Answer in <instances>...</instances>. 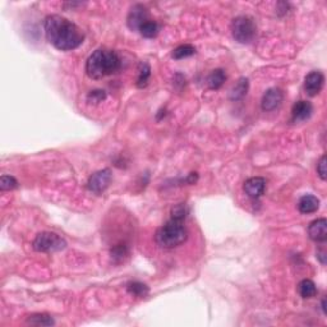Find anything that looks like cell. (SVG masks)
<instances>
[{"mask_svg":"<svg viewBox=\"0 0 327 327\" xmlns=\"http://www.w3.org/2000/svg\"><path fill=\"white\" fill-rule=\"evenodd\" d=\"M226 79V75H225V72L223 69H215V71L211 72V75H208L207 78V83L208 87L211 90H219L224 84Z\"/></svg>","mask_w":327,"mask_h":327,"instance_id":"obj_17","label":"cell"},{"mask_svg":"<svg viewBox=\"0 0 327 327\" xmlns=\"http://www.w3.org/2000/svg\"><path fill=\"white\" fill-rule=\"evenodd\" d=\"M28 324L35 325V326H52V325H55V321L49 314L36 313L29 316Z\"/></svg>","mask_w":327,"mask_h":327,"instance_id":"obj_19","label":"cell"},{"mask_svg":"<svg viewBox=\"0 0 327 327\" xmlns=\"http://www.w3.org/2000/svg\"><path fill=\"white\" fill-rule=\"evenodd\" d=\"M308 235L317 243H325L327 240V221L326 219H317L312 221L308 226Z\"/></svg>","mask_w":327,"mask_h":327,"instance_id":"obj_10","label":"cell"},{"mask_svg":"<svg viewBox=\"0 0 327 327\" xmlns=\"http://www.w3.org/2000/svg\"><path fill=\"white\" fill-rule=\"evenodd\" d=\"M17 187H18V181L12 175H3L0 178V189H1V192L12 191Z\"/></svg>","mask_w":327,"mask_h":327,"instance_id":"obj_22","label":"cell"},{"mask_svg":"<svg viewBox=\"0 0 327 327\" xmlns=\"http://www.w3.org/2000/svg\"><path fill=\"white\" fill-rule=\"evenodd\" d=\"M282 100H284V92H282L280 88H269L266 91L265 95L262 98V102H261V106H262L263 111H272L277 109L280 105H281Z\"/></svg>","mask_w":327,"mask_h":327,"instance_id":"obj_8","label":"cell"},{"mask_svg":"<svg viewBox=\"0 0 327 327\" xmlns=\"http://www.w3.org/2000/svg\"><path fill=\"white\" fill-rule=\"evenodd\" d=\"M111 179H113V174H111L110 169H102V170H99L91 175L87 187L91 192H94L96 195H101L110 185Z\"/></svg>","mask_w":327,"mask_h":327,"instance_id":"obj_6","label":"cell"},{"mask_svg":"<svg viewBox=\"0 0 327 327\" xmlns=\"http://www.w3.org/2000/svg\"><path fill=\"white\" fill-rule=\"evenodd\" d=\"M248 87H250V83H248V79L247 78H240L239 81L235 83L231 91H230V99L233 101H239L244 98L248 92Z\"/></svg>","mask_w":327,"mask_h":327,"instance_id":"obj_14","label":"cell"},{"mask_svg":"<svg viewBox=\"0 0 327 327\" xmlns=\"http://www.w3.org/2000/svg\"><path fill=\"white\" fill-rule=\"evenodd\" d=\"M128 248L124 244H119V246H115L111 250V258L115 261V262H120V261H123L126 256H128Z\"/></svg>","mask_w":327,"mask_h":327,"instance_id":"obj_23","label":"cell"},{"mask_svg":"<svg viewBox=\"0 0 327 327\" xmlns=\"http://www.w3.org/2000/svg\"><path fill=\"white\" fill-rule=\"evenodd\" d=\"M188 238V231L184 225V220L170 217L162 226L156 231L155 240L161 248H174L183 244Z\"/></svg>","mask_w":327,"mask_h":327,"instance_id":"obj_3","label":"cell"},{"mask_svg":"<svg viewBox=\"0 0 327 327\" xmlns=\"http://www.w3.org/2000/svg\"><path fill=\"white\" fill-rule=\"evenodd\" d=\"M150 77H151V67L149 63H139L138 65V78H137V87L145 88L149 84Z\"/></svg>","mask_w":327,"mask_h":327,"instance_id":"obj_16","label":"cell"},{"mask_svg":"<svg viewBox=\"0 0 327 327\" xmlns=\"http://www.w3.org/2000/svg\"><path fill=\"white\" fill-rule=\"evenodd\" d=\"M196 54V48L193 45H189V44H185V45L178 46L176 49L173 50L172 56L175 60H180V59L189 58V56L195 55Z\"/></svg>","mask_w":327,"mask_h":327,"instance_id":"obj_20","label":"cell"},{"mask_svg":"<svg viewBox=\"0 0 327 327\" xmlns=\"http://www.w3.org/2000/svg\"><path fill=\"white\" fill-rule=\"evenodd\" d=\"M320 208V200L313 195H304L299 198L298 210L301 214H313Z\"/></svg>","mask_w":327,"mask_h":327,"instance_id":"obj_13","label":"cell"},{"mask_svg":"<svg viewBox=\"0 0 327 327\" xmlns=\"http://www.w3.org/2000/svg\"><path fill=\"white\" fill-rule=\"evenodd\" d=\"M44 29L48 41L60 51L75 50L83 44V31L75 23L58 14L46 17Z\"/></svg>","mask_w":327,"mask_h":327,"instance_id":"obj_1","label":"cell"},{"mask_svg":"<svg viewBox=\"0 0 327 327\" xmlns=\"http://www.w3.org/2000/svg\"><path fill=\"white\" fill-rule=\"evenodd\" d=\"M160 31V26L159 23L155 22V21L149 20L147 22H145L142 26L139 27V32L143 37H146V39H153L156 36L159 35Z\"/></svg>","mask_w":327,"mask_h":327,"instance_id":"obj_18","label":"cell"},{"mask_svg":"<svg viewBox=\"0 0 327 327\" xmlns=\"http://www.w3.org/2000/svg\"><path fill=\"white\" fill-rule=\"evenodd\" d=\"M325 83V75L322 72L313 71L309 75H307L304 81V90L307 92L308 96H316L320 94V91L322 90Z\"/></svg>","mask_w":327,"mask_h":327,"instance_id":"obj_9","label":"cell"},{"mask_svg":"<svg viewBox=\"0 0 327 327\" xmlns=\"http://www.w3.org/2000/svg\"><path fill=\"white\" fill-rule=\"evenodd\" d=\"M317 174L318 176H320L322 180H326V174H327V170H326V155H324L320 159V161L317 162Z\"/></svg>","mask_w":327,"mask_h":327,"instance_id":"obj_26","label":"cell"},{"mask_svg":"<svg viewBox=\"0 0 327 327\" xmlns=\"http://www.w3.org/2000/svg\"><path fill=\"white\" fill-rule=\"evenodd\" d=\"M231 33L235 41L240 44H250L257 36V26L251 17L239 16L231 22Z\"/></svg>","mask_w":327,"mask_h":327,"instance_id":"obj_4","label":"cell"},{"mask_svg":"<svg viewBox=\"0 0 327 327\" xmlns=\"http://www.w3.org/2000/svg\"><path fill=\"white\" fill-rule=\"evenodd\" d=\"M321 308H322V311H324V313L327 314V311H326V298H322V302H321Z\"/></svg>","mask_w":327,"mask_h":327,"instance_id":"obj_28","label":"cell"},{"mask_svg":"<svg viewBox=\"0 0 327 327\" xmlns=\"http://www.w3.org/2000/svg\"><path fill=\"white\" fill-rule=\"evenodd\" d=\"M149 21V12L143 5L141 4H136L133 5L129 10L128 18H126V23L132 31H139V27L142 26L143 23Z\"/></svg>","mask_w":327,"mask_h":327,"instance_id":"obj_7","label":"cell"},{"mask_svg":"<svg viewBox=\"0 0 327 327\" xmlns=\"http://www.w3.org/2000/svg\"><path fill=\"white\" fill-rule=\"evenodd\" d=\"M243 189L246 195L251 198H259L265 193L266 189V180L261 176H254L246 180L243 185Z\"/></svg>","mask_w":327,"mask_h":327,"instance_id":"obj_11","label":"cell"},{"mask_svg":"<svg viewBox=\"0 0 327 327\" xmlns=\"http://www.w3.org/2000/svg\"><path fill=\"white\" fill-rule=\"evenodd\" d=\"M106 92L104 90H94L87 95V101L90 104H100L106 99Z\"/></svg>","mask_w":327,"mask_h":327,"instance_id":"obj_24","label":"cell"},{"mask_svg":"<svg viewBox=\"0 0 327 327\" xmlns=\"http://www.w3.org/2000/svg\"><path fill=\"white\" fill-rule=\"evenodd\" d=\"M187 214H188V208H187V204L184 203L176 204L172 210V217L179 219V220H184L187 217Z\"/></svg>","mask_w":327,"mask_h":327,"instance_id":"obj_25","label":"cell"},{"mask_svg":"<svg viewBox=\"0 0 327 327\" xmlns=\"http://www.w3.org/2000/svg\"><path fill=\"white\" fill-rule=\"evenodd\" d=\"M298 293L301 294L302 298H312L317 294V288H316V284L312 280L304 278L298 284Z\"/></svg>","mask_w":327,"mask_h":327,"instance_id":"obj_15","label":"cell"},{"mask_svg":"<svg viewBox=\"0 0 327 327\" xmlns=\"http://www.w3.org/2000/svg\"><path fill=\"white\" fill-rule=\"evenodd\" d=\"M32 246L33 250L37 251V252L54 253L64 250L67 247V242L62 237H59L58 234L44 231V233L36 235Z\"/></svg>","mask_w":327,"mask_h":327,"instance_id":"obj_5","label":"cell"},{"mask_svg":"<svg viewBox=\"0 0 327 327\" xmlns=\"http://www.w3.org/2000/svg\"><path fill=\"white\" fill-rule=\"evenodd\" d=\"M120 68L122 59L117 51L109 49H98L91 54L86 63V73L95 81L115 75Z\"/></svg>","mask_w":327,"mask_h":327,"instance_id":"obj_2","label":"cell"},{"mask_svg":"<svg viewBox=\"0 0 327 327\" xmlns=\"http://www.w3.org/2000/svg\"><path fill=\"white\" fill-rule=\"evenodd\" d=\"M313 114V106L309 101L299 100L293 105L292 118L294 122H304L312 117Z\"/></svg>","mask_w":327,"mask_h":327,"instance_id":"obj_12","label":"cell"},{"mask_svg":"<svg viewBox=\"0 0 327 327\" xmlns=\"http://www.w3.org/2000/svg\"><path fill=\"white\" fill-rule=\"evenodd\" d=\"M317 258L320 259V262L322 265H326V251H325V248L317 251Z\"/></svg>","mask_w":327,"mask_h":327,"instance_id":"obj_27","label":"cell"},{"mask_svg":"<svg viewBox=\"0 0 327 327\" xmlns=\"http://www.w3.org/2000/svg\"><path fill=\"white\" fill-rule=\"evenodd\" d=\"M126 290L130 293L134 297H139V298H143V297H146L149 294V286L145 285L143 282L139 281H133L129 282L128 285H126Z\"/></svg>","mask_w":327,"mask_h":327,"instance_id":"obj_21","label":"cell"}]
</instances>
